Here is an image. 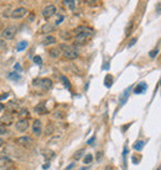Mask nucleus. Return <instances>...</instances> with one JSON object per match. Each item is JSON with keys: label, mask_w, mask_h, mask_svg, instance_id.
I'll return each mask as SVG.
<instances>
[{"label": "nucleus", "mask_w": 161, "mask_h": 170, "mask_svg": "<svg viewBox=\"0 0 161 170\" xmlns=\"http://www.w3.org/2000/svg\"><path fill=\"white\" fill-rule=\"evenodd\" d=\"M93 28L88 27V26H78L75 31H73V35H75V43L76 45H84L87 42L88 38H90L93 36Z\"/></svg>", "instance_id": "obj_1"}, {"label": "nucleus", "mask_w": 161, "mask_h": 170, "mask_svg": "<svg viewBox=\"0 0 161 170\" xmlns=\"http://www.w3.org/2000/svg\"><path fill=\"white\" fill-rule=\"evenodd\" d=\"M58 48H59L62 56L66 58V59H70V60L77 59L78 56H79L78 54V51H77V48L75 46H68L67 43H61Z\"/></svg>", "instance_id": "obj_2"}, {"label": "nucleus", "mask_w": 161, "mask_h": 170, "mask_svg": "<svg viewBox=\"0 0 161 170\" xmlns=\"http://www.w3.org/2000/svg\"><path fill=\"white\" fill-rule=\"evenodd\" d=\"M17 31H19L17 26H14V25L8 26V27H5V28L2 31V33H0V37H2V40H4V41L13 40V38L15 37V35L17 33Z\"/></svg>", "instance_id": "obj_3"}, {"label": "nucleus", "mask_w": 161, "mask_h": 170, "mask_svg": "<svg viewBox=\"0 0 161 170\" xmlns=\"http://www.w3.org/2000/svg\"><path fill=\"white\" fill-rule=\"evenodd\" d=\"M32 85H34V86H40L42 90L47 91V90H50L52 88L53 83L48 78H41V79H35L34 81H32Z\"/></svg>", "instance_id": "obj_4"}, {"label": "nucleus", "mask_w": 161, "mask_h": 170, "mask_svg": "<svg viewBox=\"0 0 161 170\" xmlns=\"http://www.w3.org/2000/svg\"><path fill=\"white\" fill-rule=\"evenodd\" d=\"M15 142H16V144H19V146H21L24 148H31L35 143L34 138L30 137V136H21V137L16 138Z\"/></svg>", "instance_id": "obj_5"}, {"label": "nucleus", "mask_w": 161, "mask_h": 170, "mask_svg": "<svg viewBox=\"0 0 161 170\" xmlns=\"http://www.w3.org/2000/svg\"><path fill=\"white\" fill-rule=\"evenodd\" d=\"M27 9L26 8H22V6H20V8H16V9H14L13 11H11V14H10V17L11 19H14V20H19V19H22V17H25L26 15H27Z\"/></svg>", "instance_id": "obj_6"}, {"label": "nucleus", "mask_w": 161, "mask_h": 170, "mask_svg": "<svg viewBox=\"0 0 161 170\" xmlns=\"http://www.w3.org/2000/svg\"><path fill=\"white\" fill-rule=\"evenodd\" d=\"M32 134L35 137H41L42 134V122L40 120H35L32 122Z\"/></svg>", "instance_id": "obj_7"}, {"label": "nucleus", "mask_w": 161, "mask_h": 170, "mask_svg": "<svg viewBox=\"0 0 161 170\" xmlns=\"http://www.w3.org/2000/svg\"><path fill=\"white\" fill-rule=\"evenodd\" d=\"M56 6L55 5H52V4H50V5H47V6H45L44 8V10H42V16L45 17V19H50L51 16H53L55 14H56Z\"/></svg>", "instance_id": "obj_8"}, {"label": "nucleus", "mask_w": 161, "mask_h": 170, "mask_svg": "<svg viewBox=\"0 0 161 170\" xmlns=\"http://www.w3.org/2000/svg\"><path fill=\"white\" fill-rule=\"evenodd\" d=\"M27 128H29V120H26V118L19 120V121L15 123V129H16L17 132H25Z\"/></svg>", "instance_id": "obj_9"}, {"label": "nucleus", "mask_w": 161, "mask_h": 170, "mask_svg": "<svg viewBox=\"0 0 161 170\" xmlns=\"http://www.w3.org/2000/svg\"><path fill=\"white\" fill-rule=\"evenodd\" d=\"M11 123H13V115L11 114H5V115H3L2 117H0V125L9 126Z\"/></svg>", "instance_id": "obj_10"}, {"label": "nucleus", "mask_w": 161, "mask_h": 170, "mask_svg": "<svg viewBox=\"0 0 161 170\" xmlns=\"http://www.w3.org/2000/svg\"><path fill=\"white\" fill-rule=\"evenodd\" d=\"M56 30V27L53 26V25H51V24H45V25H42V27L40 28V32L41 33H51V32H53Z\"/></svg>", "instance_id": "obj_11"}, {"label": "nucleus", "mask_w": 161, "mask_h": 170, "mask_svg": "<svg viewBox=\"0 0 161 170\" xmlns=\"http://www.w3.org/2000/svg\"><path fill=\"white\" fill-rule=\"evenodd\" d=\"M35 112H37V114H40V115H45V114H47V110H46V103H40L39 105H36L35 106Z\"/></svg>", "instance_id": "obj_12"}, {"label": "nucleus", "mask_w": 161, "mask_h": 170, "mask_svg": "<svg viewBox=\"0 0 161 170\" xmlns=\"http://www.w3.org/2000/svg\"><path fill=\"white\" fill-rule=\"evenodd\" d=\"M55 43H57V40L53 36H46L42 40V45L44 46H51V45H55Z\"/></svg>", "instance_id": "obj_13"}, {"label": "nucleus", "mask_w": 161, "mask_h": 170, "mask_svg": "<svg viewBox=\"0 0 161 170\" xmlns=\"http://www.w3.org/2000/svg\"><path fill=\"white\" fill-rule=\"evenodd\" d=\"M146 89H148V85H146V83L143 81V83H139V84H138V86L134 89V92H135V94H143Z\"/></svg>", "instance_id": "obj_14"}, {"label": "nucleus", "mask_w": 161, "mask_h": 170, "mask_svg": "<svg viewBox=\"0 0 161 170\" xmlns=\"http://www.w3.org/2000/svg\"><path fill=\"white\" fill-rule=\"evenodd\" d=\"M5 109H8L9 111H10V114L13 115L16 110H17V104H15L14 103V101H9V103H8V105L5 106Z\"/></svg>", "instance_id": "obj_15"}, {"label": "nucleus", "mask_w": 161, "mask_h": 170, "mask_svg": "<svg viewBox=\"0 0 161 170\" xmlns=\"http://www.w3.org/2000/svg\"><path fill=\"white\" fill-rule=\"evenodd\" d=\"M48 53H50V56L52 57V58H58L59 56H61V51H59V48H51L50 51H48Z\"/></svg>", "instance_id": "obj_16"}, {"label": "nucleus", "mask_w": 161, "mask_h": 170, "mask_svg": "<svg viewBox=\"0 0 161 170\" xmlns=\"http://www.w3.org/2000/svg\"><path fill=\"white\" fill-rule=\"evenodd\" d=\"M27 46H29V43H27L26 41H21V42H19V43L16 45V51L21 52V51L26 49V48H27Z\"/></svg>", "instance_id": "obj_17"}, {"label": "nucleus", "mask_w": 161, "mask_h": 170, "mask_svg": "<svg viewBox=\"0 0 161 170\" xmlns=\"http://www.w3.org/2000/svg\"><path fill=\"white\" fill-rule=\"evenodd\" d=\"M17 116L20 117V120H24V118H26V120H27V117L30 116V114H29V110H26V109H22V110H20V112L17 114Z\"/></svg>", "instance_id": "obj_18"}, {"label": "nucleus", "mask_w": 161, "mask_h": 170, "mask_svg": "<svg viewBox=\"0 0 161 170\" xmlns=\"http://www.w3.org/2000/svg\"><path fill=\"white\" fill-rule=\"evenodd\" d=\"M112 84H113V77H112L110 74H108V75L105 77V79H104V85H105L107 88H110Z\"/></svg>", "instance_id": "obj_19"}, {"label": "nucleus", "mask_w": 161, "mask_h": 170, "mask_svg": "<svg viewBox=\"0 0 161 170\" xmlns=\"http://www.w3.org/2000/svg\"><path fill=\"white\" fill-rule=\"evenodd\" d=\"M84 152H86L84 149H79V150H77V152H76V153L73 154V157H72V158H73L75 160H78V159H81V158L83 157Z\"/></svg>", "instance_id": "obj_20"}, {"label": "nucleus", "mask_w": 161, "mask_h": 170, "mask_svg": "<svg viewBox=\"0 0 161 170\" xmlns=\"http://www.w3.org/2000/svg\"><path fill=\"white\" fill-rule=\"evenodd\" d=\"M130 89H132V88H129L128 90H125V91H124V94L121 95V97H120V104H121V105H123V104H125V100H126V99H128V96H129V91H130Z\"/></svg>", "instance_id": "obj_21"}, {"label": "nucleus", "mask_w": 161, "mask_h": 170, "mask_svg": "<svg viewBox=\"0 0 161 170\" xmlns=\"http://www.w3.org/2000/svg\"><path fill=\"white\" fill-rule=\"evenodd\" d=\"M144 144H145V142H144V141H138V142L134 144V149H135V150H138V152H140V150L143 149Z\"/></svg>", "instance_id": "obj_22"}, {"label": "nucleus", "mask_w": 161, "mask_h": 170, "mask_svg": "<svg viewBox=\"0 0 161 170\" xmlns=\"http://www.w3.org/2000/svg\"><path fill=\"white\" fill-rule=\"evenodd\" d=\"M92 161H93V155H92V154H87V155H84V158H83V163H84L86 165L90 164Z\"/></svg>", "instance_id": "obj_23"}, {"label": "nucleus", "mask_w": 161, "mask_h": 170, "mask_svg": "<svg viewBox=\"0 0 161 170\" xmlns=\"http://www.w3.org/2000/svg\"><path fill=\"white\" fill-rule=\"evenodd\" d=\"M6 134H8V128H6V126L0 125V138H2L3 136H6Z\"/></svg>", "instance_id": "obj_24"}, {"label": "nucleus", "mask_w": 161, "mask_h": 170, "mask_svg": "<svg viewBox=\"0 0 161 170\" xmlns=\"http://www.w3.org/2000/svg\"><path fill=\"white\" fill-rule=\"evenodd\" d=\"M34 62H35L37 65H41V64H42V58H41L40 56H35V57H34Z\"/></svg>", "instance_id": "obj_25"}, {"label": "nucleus", "mask_w": 161, "mask_h": 170, "mask_svg": "<svg viewBox=\"0 0 161 170\" xmlns=\"http://www.w3.org/2000/svg\"><path fill=\"white\" fill-rule=\"evenodd\" d=\"M63 4H64V5H67V6H70L71 9H73L76 2H73V0H70V2H63Z\"/></svg>", "instance_id": "obj_26"}, {"label": "nucleus", "mask_w": 161, "mask_h": 170, "mask_svg": "<svg viewBox=\"0 0 161 170\" xmlns=\"http://www.w3.org/2000/svg\"><path fill=\"white\" fill-rule=\"evenodd\" d=\"M61 79H62V81L64 83V85H66V88H68V89L71 88V85H70V81H68V79H67L66 77H63V75H62V77H61Z\"/></svg>", "instance_id": "obj_27"}, {"label": "nucleus", "mask_w": 161, "mask_h": 170, "mask_svg": "<svg viewBox=\"0 0 161 170\" xmlns=\"http://www.w3.org/2000/svg\"><path fill=\"white\" fill-rule=\"evenodd\" d=\"M10 78L11 79H14V80H20V75L15 72V73H13V74H10Z\"/></svg>", "instance_id": "obj_28"}, {"label": "nucleus", "mask_w": 161, "mask_h": 170, "mask_svg": "<svg viewBox=\"0 0 161 170\" xmlns=\"http://www.w3.org/2000/svg\"><path fill=\"white\" fill-rule=\"evenodd\" d=\"M157 53H159V49H154V51H151V52H150V54H149V56H150L151 58H155V57L157 56Z\"/></svg>", "instance_id": "obj_29"}, {"label": "nucleus", "mask_w": 161, "mask_h": 170, "mask_svg": "<svg viewBox=\"0 0 161 170\" xmlns=\"http://www.w3.org/2000/svg\"><path fill=\"white\" fill-rule=\"evenodd\" d=\"M53 116H55L56 118H62V117H63V114H61V111H56V112L53 114Z\"/></svg>", "instance_id": "obj_30"}, {"label": "nucleus", "mask_w": 161, "mask_h": 170, "mask_svg": "<svg viewBox=\"0 0 161 170\" xmlns=\"http://www.w3.org/2000/svg\"><path fill=\"white\" fill-rule=\"evenodd\" d=\"M94 141H95V136H93L92 138H89V139L87 141V144H89V146H90V144H93V142H94Z\"/></svg>", "instance_id": "obj_31"}, {"label": "nucleus", "mask_w": 161, "mask_h": 170, "mask_svg": "<svg viewBox=\"0 0 161 170\" xmlns=\"http://www.w3.org/2000/svg\"><path fill=\"white\" fill-rule=\"evenodd\" d=\"M52 131H53V127L50 125V126H47V132H46V134H51L52 133Z\"/></svg>", "instance_id": "obj_32"}, {"label": "nucleus", "mask_w": 161, "mask_h": 170, "mask_svg": "<svg viewBox=\"0 0 161 170\" xmlns=\"http://www.w3.org/2000/svg\"><path fill=\"white\" fill-rule=\"evenodd\" d=\"M75 166H76V163H75V161H73V163H72V164H70V165H68V166H67V168H66V170H71V169H73V168H75Z\"/></svg>", "instance_id": "obj_33"}, {"label": "nucleus", "mask_w": 161, "mask_h": 170, "mask_svg": "<svg viewBox=\"0 0 161 170\" xmlns=\"http://www.w3.org/2000/svg\"><path fill=\"white\" fill-rule=\"evenodd\" d=\"M156 11H157L159 14H161V3H159V4L156 5Z\"/></svg>", "instance_id": "obj_34"}, {"label": "nucleus", "mask_w": 161, "mask_h": 170, "mask_svg": "<svg viewBox=\"0 0 161 170\" xmlns=\"http://www.w3.org/2000/svg\"><path fill=\"white\" fill-rule=\"evenodd\" d=\"M5 47H6L5 42H4V41H0V49H4Z\"/></svg>", "instance_id": "obj_35"}, {"label": "nucleus", "mask_w": 161, "mask_h": 170, "mask_svg": "<svg viewBox=\"0 0 161 170\" xmlns=\"http://www.w3.org/2000/svg\"><path fill=\"white\" fill-rule=\"evenodd\" d=\"M136 41H138V40H136V38H133V40H132V41H130V43H129V47H132V46H133V45H135V42H136Z\"/></svg>", "instance_id": "obj_36"}, {"label": "nucleus", "mask_w": 161, "mask_h": 170, "mask_svg": "<svg viewBox=\"0 0 161 170\" xmlns=\"http://www.w3.org/2000/svg\"><path fill=\"white\" fill-rule=\"evenodd\" d=\"M63 19H64V17H63V16H59V19H58V20H57V21H56V25H59V24H61V22H62V20H63Z\"/></svg>", "instance_id": "obj_37"}, {"label": "nucleus", "mask_w": 161, "mask_h": 170, "mask_svg": "<svg viewBox=\"0 0 161 170\" xmlns=\"http://www.w3.org/2000/svg\"><path fill=\"white\" fill-rule=\"evenodd\" d=\"M4 110H5V105L0 103V112H2V111H4Z\"/></svg>", "instance_id": "obj_38"}, {"label": "nucleus", "mask_w": 161, "mask_h": 170, "mask_svg": "<svg viewBox=\"0 0 161 170\" xmlns=\"http://www.w3.org/2000/svg\"><path fill=\"white\" fill-rule=\"evenodd\" d=\"M9 96V94H4V95H2V96H0V100H3V99H6Z\"/></svg>", "instance_id": "obj_39"}, {"label": "nucleus", "mask_w": 161, "mask_h": 170, "mask_svg": "<svg viewBox=\"0 0 161 170\" xmlns=\"http://www.w3.org/2000/svg\"><path fill=\"white\" fill-rule=\"evenodd\" d=\"M105 170H113V166L112 165H107L105 166Z\"/></svg>", "instance_id": "obj_40"}, {"label": "nucleus", "mask_w": 161, "mask_h": 170, "mask_svg": "<svg viewBox=\"0 0 161 170\" xmlns=\"http://www.w3.org/2000/svg\"><path fill=\"white\" fill-rule=\"evenodd\" d=\"M15 69H16V71H20V69H21V67H20L19 64H16V65H15Z\"/></svg>", "instance_id": "obj_41"}, {"label": "nucleus", "mask_w": 161, "mask_h": 170, "mask_svg": "<svg viewBox=\"0 0 161 170\" xmlns=\"http://www.w3.org/2000/svg\"><path fill=\"white\" fill-rule=\"evenodd\" d=\"M4 144V141H3V138H0V147H2Z\"/></svg>", "instance_id": "obj_42"}, {"label": "nucleus", "mask_w": 161, "mask_h": 170, "mask_svg": "<svg viewBox=\"0 0 161 170\" xmlns=\"http://www.w3.org/2000/svg\"><path fill=\"white\" fill-rule=\"evenodd\" d=\"M48 166H50V164H46V165H44V166H42V168H44V169H47V168H48Z\"/></svg>", "instance_id": "obj_43"}, {"label": "nucleus", "mask_w": 161, "mask_h": 170, "mask_svg": "<svg viewBox=\"0 0 161 170\" xmlns=\"http://www.w3.org/2000/svg\"><path fill=\"white\" fill-rule=\"evenodd\" d=\"M156 170H161V165H160V166H159V168L156 169Z\"/></svg>", "instance_id": "obj_44"}, {"label": "nucleus", "mask_w": 161, "mask_h": 170, "mask_svg": "<svg viewBox=\"0 0 161 170\" xmlns=\"http://www.w3.org/2000/svg\"><path fill=\"white\" fill-rule=\"evenodd\" d=\"M160 85H161V80H160Z\"/></svg>", "instance_id": "obj_45"}]
</instances>
